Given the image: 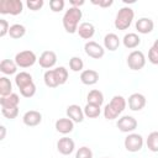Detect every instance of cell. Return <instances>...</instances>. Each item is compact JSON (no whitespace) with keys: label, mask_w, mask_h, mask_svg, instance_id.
Returning a JSON list of instances; mask_svg holds the SVG:
<instances>
[{"label":"cell","mask_w":158,"mask_h":158,"mask_svg":"<svg viewBox=\"0 0 158 158\" xmlns=\"http://www.w3.org/2000/svg\"><path fill=\"white\" fill-rule=\"evenodd\" d=\"M36 62H37V57H36L35 52H32L30 49L21 51L15 56V63L17 64V67H21V68L32 67Z\"/></svg>","instance_id":"5b68a950"},{"label":"cell","mask_w":158,"mask_h":158,"mask_svg":"<svg viewBox=\"0 0 158 158\" xmlns=\"http://www.w3.org/2000/svg\"><path fill=\"white\" fill-rule=\"evenodd\" d=\"M84 67V62L81 58L79 57H72L70 60H69V68L73 70V72H80Z\"/></svg>","instance_id":"4dcf8cb0"},{"label":"cell","mask_w":158,"mask_h":158,"mask_svg":"<svg viewBox=\"0 0 158 158\" xmlns=\"http://www.w3.org/2000/svg\"><path fill=\"white\" fill-rule=\"evenodd\" d=\"M20 93H21V95L23 98H32L36 94V85H35V83H31V84L21 88Z\"/></svg>","instance_id":"d6a6232c"},{"label":"cell","mask_w":158,"mask_h":158,"mask_svg":"<svg viewBox=\"0 0 158 158\" xmlns=\"http://www.w3.org/2000/svg\"><path fill=\"white\" fill-rule=\"evenodd\" d=\"M126 107V100L121 95H115L111 101L104 109V116L106 120H115Z\"/></svg>","instance_id":"7a4b0ae2"},{"label":"cell","mask_w":158,"mask_h":158,"mask_svg":"<svg viewBox=\"0 0 158 158\" xmlns=\"http://www.w3.org/2000/svg\"><path fill=\"white\" fill-rule=\"evenodd\" d=\"M19 102H20V98L15 93H12L7 96H1V99H0L1 107H17Z\"/></svg>","instance_id":"44dd1931"},{"label":"cell","mask_w":158,"mask_h":158,"mask_svg":"<svg viewBox=\"0 0 158 158\" xmlns=\"http://www.w3.org/2000/svg\"><path fill=\"white\" fill-rule=\"evenodd\" d=\"M64 5H65L64 0H51V1H49V7H51V10H52L53 12H59V11H62V10L64 9Z\"/></svg>","instance_id":"e575fe53"},{"label":"cell","mask_w":158,"mask_h":158,"mask_svg":"<svg viewBox=\"0 0 158 158\" xmlns=\"http://www.w3.org/2000/svg\"><path fill=\"white\" fill-rule=\"evenodd\" d=\"M122 43L126 48L128 49H132V48H136L137 46H139L141 43V38L137 33H133V32H130V33H126L122 38Z\"/></svg>","instance_id":"ffe728a7"},{"label":"cell","mask_w":158,"mask_h":158,"mask_svg":"<svg viewBox=\"0 0 158 158\" xmlns=\"http://www.w3.org/2000/svg\"><path fill=\"white\" fill-rule=\"evenodd\" d=\"M146 106V96L141 93H133L128 98V107L132 111H141Z\"/></svg>","instance_id":"30bf717a"},{"label":"cell","mask_w":158,"mask_h":158,"mask_svg":"<svg viewBox=\"0 0 158 158\" xmlns=\"http://www.w3.org/2000/svg\"><path fill=\"white\" fill-rule=\"evenodd\" d=\"M73 128H74V122L69 117H62L56 121V130L59 133H63V135L70 133Z\"/></svg>","instance_id":"2e32d148"},{"label":"cell","mask_w":158,"mask_h":158,"mask_svg":"<svg viewBox=\"0 0 158 158\" xmlns=\"http://www.w3.org/2000/svg\"><path fill=\"white\" fill-rule=\"evenodd\" d=\"M84 51L86 53V56L94 58V59H100L104 57L105 54V49L102 46H100L99 43L94 42V41H89L85 43L84 46Z\"/></svg>","instance_id":"9c48e42d"},{"label":"cell","mask_w":158,"mask_h":158,"mask_svg":"<svg viewBox=\"0 0 158 158\" xmlns=\"http://www.w3.org/2000/svg\"><path fill=\"white\" fill-rule=\"evenodd\" d=\"M86 100H88V104H93V105H98V106H101L102 102H104V94L100 91V90H90L88 96H86Z\"/></svg>","instance_id":"cb8c5ba5"},{"label":"cell","mask_w":158,"mask_h":158,"mask_svg":"<svg viewBox=\"0 0 158 158\" xmlns=\"http://www.w3.org/2000/svg\"><path fill=\"white\" fill-rule=\"evenodd\" d=\"M153 27H154V22L149 17H141L136 22V30L142 35L151 33L153 31Z\"/></svg>","instance_id":"9a60e30c"},{"label":"cell","mask_w":158,"mask_h":158,"mask_svg":"<svg viewBox=\"0 0 158 158\" xmlns=\"http://www.w3.org/2000/svg\"><path fill=\"white\" fill-rule=\"evenodd\" d=\"M77 32L83 40H90L95 33V27L91 22H81Z\"/></svg>","instance_id":"ac0fdd59"},{"label":"cell","mask_w":158,"mask_h":158,"mask_svg":"<svg viewBox=\"0 0 158 158\" xmlns=\"http://www.w3.org/2000/svg\"><path fill=\"white\" fill-rule=\"evenodd\" d=\"M133 17H135V12L131 7H128V6L121 7L117 11L116 17H115V27L121 31L127 30L130 27V25L132 23Z\"/></svg>","instance_id":"3957f363"},{"label":"cell","mask_w":158,"mask_h":158,"mask_svg":"<svg viewBox=\"0 0 158 158\" xmlns=\"http://www.w3.org/2000/svg\"><path fill=\"white\" fill-rule=\"evenodd\" d=\"M101 106H98V105H93V104H86L85 107H84V115L89 118H95V117H99L100 116V112H101Z\"/></svg>","instance_id":"f1b7e54d"},{"label":"cell","mask_w":158,"mask_h":158,"mask_svg":"<svg viewBox=\"0 0 158 158\" xmlns=\"http://www.w3.org/2000/svg\"><path fill=\"white\" fill-rule=\"evenodd\" d=\"M147 148L151 152H158V131H153L147 137Z\"/></svg>","instance_id":"4316f807"},{"label":"cell","mask_w":158,"mask_h":158,"mask_svg":"<svg viewBox=\"0 0 158 158\" xmlns=\"http://www.w3.org/2000/svg\"><path fill=\"white\" fill-rule=\"evenodd\" d=\"M120 46V38L116 33H107L104 37V47L111 52L116 51Z\"/></svg>","instance_id":"d6986e66"},{"label":"cell","mask_w":158,"mask_h":158,"mask_svg":"<svg viewBox=\"0 0 158 158\" xmlns=\"http://www.w3.org/2000/svg\"><path fill=\"white\" fill-rule=\"evenodd\" d=\"M67 116L73 121V122H83L84 120V110L77 105V104H73V105H69L67 107Z\"/></svg>","instance_id":"5bb4252c"},{"label":"cell","mask_w":158,"mask_h":158,"mask_svg":"<svg viewBox=\"0 0 158 158\" xmlns=\"http://www.w3.org/2000/svg\"><path fill=\"white\" fill-rule=\"evenodd\" d=\"M43 80H44V84L48 86V88H57L59 84H58V80L56 78V74H54V69H49L44 73L43 75Z\"/></svg>","instance_id":"83f0119b"},{"label":"cell","mask_w":158,"mask_h":158,"mask_svg":"<svg viewBox=\"0 0 158 158\" xmlns=\"http://www.w3.org/2000/svg\"><path fill=\"white\" fill-rule=\"evenodd\" d=\"M83 12L79 7H69L63 16V27L68 33H75L78 31V23L81 20Z\"/></svg>","instance_id":"6da1fadb"},{"label":"cell","mask_w":158,"mask_h":158,"mask_svg":"<svg viewBox=\"0 0 158 158\" xmlns=\"http://www.w3.org/2000/svg\"><path fill=\"white\" fill-rule=\"evenodd\" d=\"M38 63L42 68H46L49 70V68L54 67V64L57 63V54L53 51H44L38 59Z\"/></svg>","instance_id":"7c38bea8"},{"label":"cell","mask_w":158,"mask_h":158,"mask_svg":"<svg viewBox=\"0 0 158 158\" xmlns=\"http://www.w3.org/2000/svg\"><path fill=\"white\" fill-rule=\"evenodd\" d=\"M9 30H10L9 22L4 19H0V36L1 37L6 36V33H9Z\"/></svg>","instance_id":"74e56055"},{"label":"cell","mask_w":158,"mask_h":158,"mask_svg":"<svg viewBox=\"0 0 158 158\" xmlns=\"http://www.w3.org/2000/svg\"><path fill=\"white\" fill-rule=\"evenodd\" d=\"M23 4L21 0H1L0 1V14L6 15H19L22 12Z\"/></svg>","instance_id":"277c9868"},{"label":"cell","mask_w":158,"mask_h":158,"mask_svg":"<svg viewBox=\"0 0 158 158\" xmlns=\"http://www.w3.org/2000/svg\"><path fill=\"white\" fill-rule=\"evenodd\" d=\"M54 74H56V78L58 80V84L59 85H63L67 83L68 80V70L64 68V67H58L54 69Z\"/></svg>","instance_id":"f546056e"},{"label":"cell","mask_w":158,"mask_h":158,"mask_svg":"<svg viewBox=\"0 0 158 158\" xmlns=\"http://www.w3.org/2000/svg\"><path fill=\"white\" fill-rule=\"evenodd\" d=\"M104 158H107V157H104Z\"/></svg>","instance_id":"7bdbcfd3"},{"label":"cell","mask_w":158,"mask_h":158,"mask_svg":"<svg viewBox=\"0 0 158 158\" xmlns=\"http://www.w3.org/2000/svg\"><path fill=\"white\" fill-rule=\"evenodd\" d=\"M26 33V27L21 23H14L10 26V30H9V35L11 38L14 40H19L21 37H23Z\"/></svg>","instance_id":"d4e9b609"},{"label":"cell","mask_w":158,"mask_h":158,"mask_svg":"<svg viewBox=\"0 0 158 158\" xmlns=\"http://www.w3.org/2000/svg\"><path fill=\"white\" fill-rule=\"evenodd\" d=\"M22 121L26 126H30V127L37 126L42 122V114L40 111H36V110H30V111L25 112Z\"/></svg>","instance_id":"4fadbf2b"},{"label":"cell","mask_w":158,"mask_h":158,"mask_svg":"<svg viewBox=\"0 0 158 158\" xmlns=\"http://www.w3.org/2000/svg\"><path fill=\"white\" fill-rule=\"evenodd\" d=\"M74 148H75V143L69 137H62L57 142V149L63 156H69L70 153H73Z\"/></svg>","instance_id":"8fae6325"},{"label":"cell","mask_w":158,"mask_h":158,"mask_svg":"<svg viewBox=\"0 0 158 158\" xmlns=\"http://www.w3.org/2000/svg\"><path fill=\"white\" fill-rule=\"evenodd\" d=\"M0 70L6 74V75H11L15 74L17 70V64L15 63V60L11 59H2L0 63Z\"/></svg>","instance_id":"7402d4cb"},{"label":"cell","mask_w":158,"mask_h":158,"mask_svg":"<svg viewBox=\"0 0 158 158\" xmlns=\"http://www.w3.org/2000/svg\"><path fill=\"white\" fill-rule=\"evenodd\" d=\"M153 48H156V49H158V38L154 41V43H153V46H152Z\"/></svg>","instance_id":"b9f144b4"},{"label":"cell","mask_w":158,"mask_h":158,"mask_svg":"<svg viewBox=\"0 0 158 158\" xmlns=\"http://www.w3.org/2000/svg\"><path fill=\"white\" fill-rule=\"evenodd\" d=\"M127 65L132 70H139L146 65V57L141 51H132L127 57Z\"/></svg>","instance_id":"8992f818"},{"label":"cell","mask_w":158,"mask_h":158,"mask_svg":"<svg viewBox=\"0 0 158 158\" xmlns=\"http://www.w3.org/2000/svg\"><path fill=\"white\" fill-rule=\"evenodd\" d=\"M75 158H93V152H91V149L89 147L83 146L77 151Z\"/></svg>","instance_id":"836d02e7"},{"label":"cell","mask_w":158,"mask_h":158,"mask_svg":"<svg viewBox=\"0 0 158 158\" xmlns=\"http://www.w3.org/2000/svg\"><path fill=\"white\" fill-rule=\"evenodd\" d=\"M125 148L128 151V152H138L142 149L143 147V137L138 133H130L126 138H125Z\"/></svg>","instance_id":"52a82bcc"},{"label":"cell","mask_w":158,"mask_h":158,"mask_svg":"<svg viewBox=\"0 0 158 158\" xmlns=\"http://www.w3.org/2000/svg\"><path fill=\"white\" fill-rule=\"evenodd\" d=\"M0 130H1V137H0V139H4L5 138V133H6V128H5V126H1Z\"/></svg>","instance_id":"60d3db41"},{"label":"cell","mask_w":158,"mask_h":158,"mask_svg":"<svg viewBox=\"0 0 158 158\" xmlns=\"http://www.w3.org/2000/svg\"><path fill=\"white\" fill-rule=\"evenodd\" d=\"M1 114L9 120H14L19 115V106L17 107H1Z\"/></svg>","instance_id":"1f68e13d"},{"label":"cell","mask_w":158,"mask_h":158,"mask_svg":"<svg viewBox=\"0 0 158 158\" xmlns=\"http://www.w3.org/2000/svg\"><path fill=\"white\" fill-rule=\"evenodd\" d=\"M137 125H138L137 123V120L135 117H132V116H128V115H125V116L120 117L118 121H117V123H116L117 128L121 132H126V133L135 131L137 128Z\"/></svg>","instance_id":"ba28073f"},{"label":"cell","mask_w":158,"mask_h":158,"mask_svg":"<svg viewBox=\"0 0 158 158\" xmlns=\"http://www.w3.org/2000/svg\"><path fill=\"white\" fill-rule=\"evenodd\" d=\"M70 4H72V6H74V7H79V6L84 5V1H83V0H81V1H75V0H70Z\"/></svg>","instance_id":"ab89813d"},{"label":"cell","mask_w":158,"mask_h":158,"mask_svg":"<svg viewBox=\"0 0 158 158\" xmlns=\"http://www.w3.org/2000/svg\"><path fill=\"white\" fill-rule=\"evenodd\" d=\"M27 7L32 11H37L43 6V0H27Z\"/></svg>","instance_id":"d590c367"},{"label":"cell","mask_w":158,"mask_h":158,"mask_svg":"<svg viewBox=\"0 0 158 158\" xmlns=\"http://www.w3.org/2000/svg\"><path fill=\"white\" fill-rule=\"evenodd\" d=\"M80 80L85 85H94L99 81V73L94 69H85L80 74Z\"/></svg>","instance_id":"e0dca14e"},{"label":"cell","mask_w":158,"mask_h":158,"mask_svg":"<svg viewBox=\"0 0 158 158\" xmlns=\"http://www.w3.org/2000/svg\"><path fill=\"white\" fill-rule=\"evenodd\" d=\"M15 83H16L17 88L21 89V88H23V86H26V85L33 83L32 75H31L30 73H27V72H20V73L16 74V77H15Z\"/></svg>","instance_id":"603a6c76"},{"label":"cell","mask_w":158,"mask_h":158,"mask_svg":"<svg viewBox=\"0 0 158 158\" xmlns=\"http://www.w3.org/2000/svg\"><path fill=\"white\" fill-rule=\"evenodd\" d=\"M10 94H12V84L10 79H7L6 77H1L0 78V95L7 96Z\"/></svg>","instance_id":"484cf974"},{"label":"cell","mask_w":158,"mask_h":158,"mask_svg":"<svg viewBox=\"0 0 158 158\" xmlns=\"http://www.w3.org/2000/svg\"><path fill=\"white\" fill-rule=\"evenodd\" d=\"M93 4H95V5H99V6H101V7H109V6H111L112 4H114V1L112 0H100V1H91Z\"/></svg>","instance_id":"f35d334b"},{"label":"cell","mask_w":158,"mask_h":158,"mask_svg":"<svg viewBox=\"0 0 158 158\" xmlns=\"http://www.w3.org/2000/svg\"><path fill=\"white\" fill-rule=\"evenodd\" d=\"M148 60L152 64H157L158 65V49L151 47L148 51Z\"/></svg>","instance_id":"8d00e7d4"}]
</instances>
